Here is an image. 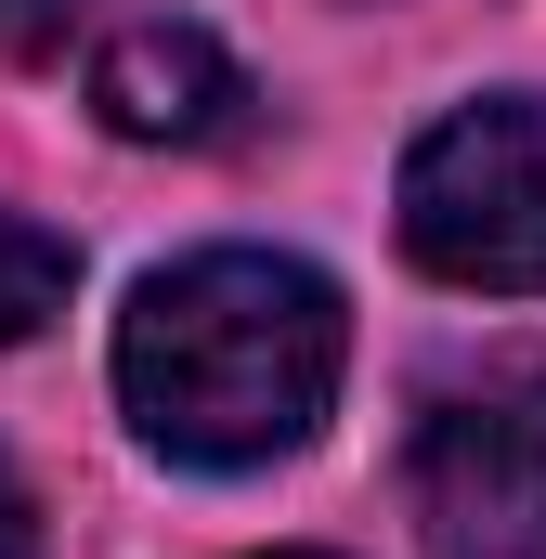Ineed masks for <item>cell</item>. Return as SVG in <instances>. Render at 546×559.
<instances>
[{
  "label": "cell",
  "instance_id": "obj_1",
  "mask_svg": "<svg viewBox=\"0 0 546 559\" xmlns=\"http://www.w3.org/2000/svg\"><path fill=\"white\" fill-rule=\"evenodd\" d=\"M339 365H352V312L286 248H195L143 274V299L118 312V404L182 468L299 455L339 404Z\"/></svg>",
  "mask_w": 546,
  "mask_h": 559
},
{
  "label": "cell",
  "instance_id": "obj_2",
  "mask_svg": "<svg viewBox=\"0 0 546 559\" xmlns=\"http://www.w3.org/2000/svg\"><path fill=\"white\" fill-rule=\"evenodd\" d=\"M404 248L416 274L546 299V92H482L404 156Z\"/></svg>",
  "mask_w": 546,
  "mask_h": 559
},
{
  "label": "cell",
  "instance_id": "obj_3",
  "mask_svg": "<svg viewBox=\"0 0 546 559\" xmlns=\"http://www.w3.org/2000/svg\"><path fill=\"white\" fill-rule=\"evenodd\" d=\"M404 495L442 559H546V352L455 365L416 404Z\"/></svg>",
  "mask_w": 546,
  "mask_h": 559
},
{
  "label": "cell",
  "instance_id": "obj_4",
  "mask_svg": "<svg viewBox=\"0 0 546 559\" xmlns=\"http://www.w3.org/2000/svg\"><path fill=\"white\" fill-rule=\"evenodd\" d=\"M92 118L118 143H235L248 131V66L209 26H118L92 52Z\"/></svg>",
  "mask_w": 546,
  "mask_h": 559
},
{
  "label": "cell",
  "instance_id": "obj_5",
  "mask_svg": "<svg viewBox=\"0 0 546 559\" xmlns=\"http://www.w3.org/2000/svg\"><path fill=\"white\" fill-rule=\"evenodd\" d=\"M66 286H79V248L0 209V352H13V338H39V325L66 312Z\"/></svg>",
  "mask_w": 546,
  "mask_h": 559
},
{
  "label": "cell",
  "instance_id": "obj_6",
  "mask_svg": "<svg viewBox=\"0 0 546 559\" xmlns=\"http://www.w3.org/2000/svg\"><path fill=\"white\" fill-rule=\"evenodd\" d=\"M92 0H0V66H26V52H66V26H79Z\"/></svg>",
  "mask_w": 546,
  "mask_h": 559
},
{
  "label": "cell",
  "instance_id": "obj_7",
  "mask_svg": "<svg viewBox=\"0 0 546 559\" xmlns=\"http://www.w3.org/2000/svg\"><path fill=\"white\" fill-rule=\"evenodd\" d=\"M0 559H39V495L13 481V455H0Z\"/></svg>",
  "mask_w": 546,
  "mask_h": 559
}]
</instances>
